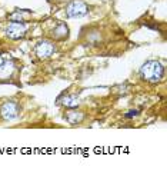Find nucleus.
<instances>
[{"mask_svg": "<svg viewBox=\"0 0 167 186\" xmlns=\"http://www.w3.org/2000/svg\"><path fill=\"white\" fill-rule=\"evenodd\" d=\"M140 77L149 83H159L164 77V66L157 60H149L140 68Z\"/></svg>", "mask_w": 167, "mask_h": 186, "instance_id": "nucleus-1", "label": "nucleus"}, {"mask_svg": "<svg viewBox=\"0 0 167 186\" xmlns=\"http://www.w3.org/2000/svg\"><path fill=\"white\" fill-rule=\"evenodd\" d=\"M21 107L15 100H7L0 106V116L4 120H15L20 116Z\"/></svg>", "mask_w": 167, "mask_h": 186, "instance_id": "nucleus-2", "label": "nucleus"}, {"mask_svg": "<svg viewBox=\"0 0 167 186\" xmlns=\"http://www.w3.org/2000/svg\"><path fill=\"white\" fill-rule=\"evenodd\" d=\"M89 13L87 4L82 0H73L69 3L66 7V16L67 17H83Z\"/></svg>", "mask_w": 167, "mask_h": 186, "instance_id": "nucleus-3", "label": "nucleus"}, {"mask_svg": "<svg viewBox=\"0 0 167 186\" xmlns=\"http://www.w3.org/2000/svg\"><path fill=\"white\" fill-rule=\"evenodd\" d=\"M26 32H27V24L23 23V22H10L7 24V27H6L7 37L9 39H13V40L24 37Z\"/></svg>", "mask_w": 167, "mask_h": 186, "instance_id": "nucleus-4", "label": "nucleus"}, {"mask_svg": "<svg viewBox=\"0 0 167 186\" xmlns=\"http://www.w3.org/2000/svg\"><path fill=\"white\" fill-rule=\"evenodd\" d=\"M54 50H56L54 43H51L49 40H40L36 45V47H34V53H36V56L39 59H47V57H50L51 54L54 53Z\"/></svg>", "mask_w": 167, "mask_h": 186, "instance_id": "nucleus-5", "label": "nucleus"}, {"mask_svg": "<svg viewBox=\"0 0 167 186\" xmlns=\"http://www.w3.org/2000/svg\"><path fill=\"white\" fill-rule=\"evenodd\" d=\"M16 63L13 60H6L0 63V80H9L16 72Z\"/></svg>", "mask_w": 167, "mask_h": 186, "instance_id": "nucleus-6", "label": "nucleus"}, {"mask_svg": "<svg viewBox=\"0 0 167 186\" xmlns=\"http://www.w3.org/2000/svg\"><path fill=\"white\" fill-rule=\"evenodd\" d=\"M53 36L57 39V40H63L69 36V27L66 26V23H59L54 30H53Z\"/></svg>", "mask_w": 167, "mask_h": 186, "instance_id": "nucleus-7", "label": "nucleus"}, {"mask_svg": "<svg viewBox=\"0 0 167 186\" xmlns=\"http://www.w3.org/2000/svg\"><path fill=\"white\" fill-rule=\"evenodd\" d=\"M64 118H66V120L70 123V125H77V123H80V122L84 119V115H83V112L71 110V112H67Z\"/></svg>", "mask_w": 167, "mask_h": 186, "instance_id": "nucleus-8", "label": "nucleus"}, {"mask_svg": "<svg viewBox=\"0 0 167 186\" xmlns=\"http://www.w3.org/2000/svg\"><path fill=\"white\" fill-rule=\"evenodd\" d=\"M62 103H63V106H67V107H77L79 106V96L67 95L62 99Z\"/></svg>", "mask_w": 167, "mask_h": 186, "instance_id": "nucleus-9", "label": "nucleus"}, {"mask_svg": "<svg viewBox=\"0 0 167 186\" xmlns=\"http://www.w3.org/2000/svg\"><path fill=\"white\" fill-rule=\"evenodd\" d=\"M27 15V12H23V10H16L15 13H12L9 19L10 22H23V17Z\"/></svg>", "mask_w": 167, "mask_h": 186, "instance_id": "nucleus-10", "label": "nucleus"}, {"mask_svg": "<svg viewBox=\"0 0 167 186\" xmlns=\"http://www.w3.org/2000/svg\"><path fill=\"white\" fill-rule=\"evenodd\" d=\"M136 116H139V110H137V109H132V110H129V112L124 115L126 119H132V118H136Z\"/></svg>", "mask_w": 167, "mask_h": 186, "instance_id": "nucleus-11", "label": "nucleus"}, {"mask_svg": "<svg viewBox=\"0 0 167 186\" xmlns=\"http://www.w3.org/2000/svg\"><path fill=\"white\" fill-rule=\"evenodd\" d=\"M1 62H3V57H1V56H0V63H1Z\"/></svg>", "mask_w": 167, "mask_h": 186, "instance_id": "nucleus-12", "label": "nucleus"}]
</instances>
